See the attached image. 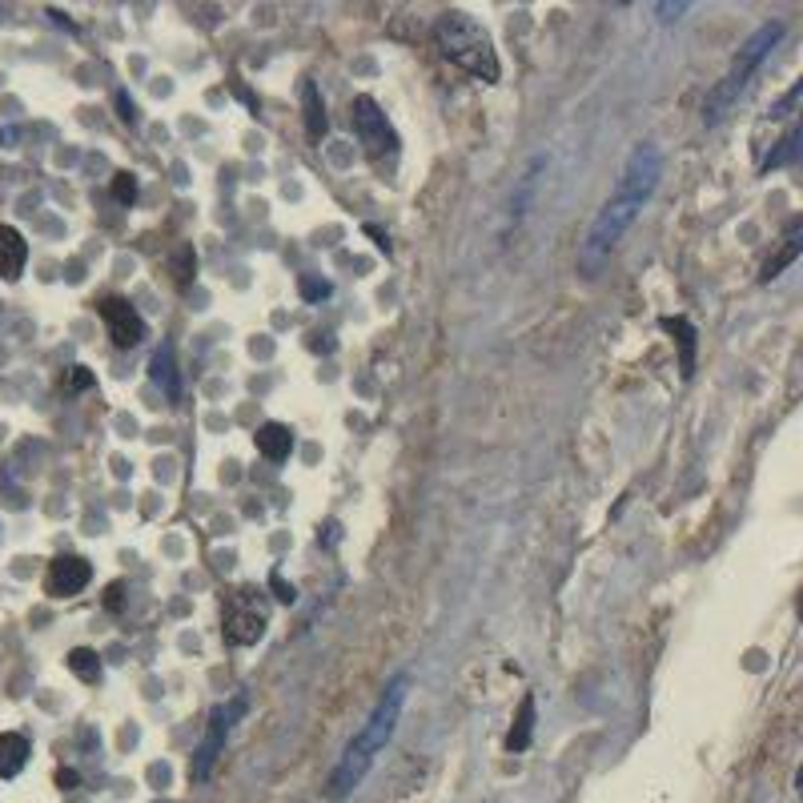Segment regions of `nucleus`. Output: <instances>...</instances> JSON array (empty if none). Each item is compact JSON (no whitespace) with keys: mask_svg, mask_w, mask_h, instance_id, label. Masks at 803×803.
<instances>
[{"mask_svg":"<svg viewBox=\"0 0 803 803\" xmlns=\"http://www.w3.org/2000/svg\"><path fill=\"white\" fill-rule=\"evenodd\" d=\"M659 177H663V149L659 145H634L627 165H623V173H619V185H614V193L603 201L599 218L591 221L583 249H578V266H583L586 274H595V269L614 254V246L623 241V233L634 226L639 209L651 201Z\"/></svg>","mask_w":803,"mask_h":803,"instance_id":"f257e3e1","label":"nucleus"},{"mask_svg":"<svg viewBox=\"0 0 803 803\" xmlns=\"http://www.w3.org/2000/svg\"><path fill=\"white\" fill-rule=\"evenodd\" d=\"M406 691H410V675H394V679H390V687L382 691V699L373 703V711H370L366 723H362V731L353 735L350 743H345L338 768H334L330 783H325V796H330L334 803H342V799L350 796V791L370 775L373 759H378L382 747L390 743V735H394V727H398V719H402V707H406Z\"/></svg>","mask_w":803,"mask_h":803,"instance_id":"f03ea898","label":"nucleus"},{"mask_svg":"<svg viewBox=\"0 0 803 803\" xmlns=\"http://www.w3.org/2000/svg\"><path fill=\"white\" fill-rule=\"evenodd\" d=\"M434 44L446 61L459 64L462 73H470L474 81H482V85H494V81H498V73H502L498 53H494L490 33L482 29L474 16L442 13L434 24Z\"/></svg>","mask_w":803,"mask_h":803,"instance_id":"7ed1b4c3","label":"nucleus"},{"mask_svg":"<svg viewBox=\"0 0 803 803\" xmlns=\"http://www.w3.org/2000/svg\"><path fill=\"white\" fill-rule=\"evenodd\" d=\"M783 41V24L779 21H771V24H759L755 29V36L740 49V57L731 61V69H727V77L719 81V85L711 89V97H707V105H703V117H707V125H715V121H723L727 117V109L735 105V101L747 92V85H751V77L759 73V64L768 61V53L775 49V44Z\"/></svg>","mask_w":803,"mask_h":803,"instance_id":"20e7f679","label":"nucleus"},{"mask_svg":"<svg viewBox=\"0 0 803 803\" xmlns=\"http://www.w3.org/2000/svg\"><path fill=\"white\" fill-rule=\"evenodd\" d=\"M350 121H353V133H358V141L366 145L370 157L398 153V133H394V125L386 121V113L378 109L373 97H353Z\"/></svg>","mask_w":803,"mask_h":803,"instance_id":"39448f33","label":"nucleus"},{"mask_svg":"<svg viewBox=\"0 0 803 803\" xmlns=\"http://www.w3.org/2000/svg\"><path fill=\"white\" fill-rule=\"evenodd\" d=\"M246 715V699H229V703H221V707H213V715H209V731H205V740H201V747H198V759H193V768H189V775L193 779H205L209 775V768H213V759H218V751L226 747V740H229V731H233V723Z\"/></svg>","mask_w":803,"mask_h":803,"instance_id":"423d86ee","label":"nucleus"},{"mask_svg":"<svg viewBox=\"0 0 803 803\" xmlns=\"http://www.w3.org/2000/svg\"><path fill=\"white\" fill-rule=\"evenodd\" d=\"M97 310H101V317H105V330H109V338H113L117 350H133V345H141L145 322L125 297H105Z\"/></svg>","mask_w":803,"mask_h":803,"instance_id":"0eeeda50","label":"nucleus"},{"mask_svg":"<svg viewBox=\"0 0 803 803\" xmlns=\"http://www.w3.org/2000/svg\"><path fill=\"white\" fill-rule=\"evenodd\" d=\"M89 578H92V566L85 563V558L61 555L57 563L49 566V578H44V586H49V595H57V599H69V595H81V591H85Z\"/></svg>","mask_w":803,"mask_h":803,"instance_id":"6e6552de","label":"nucleus"},{"mask_svg":"<svg viewBox=\"0 0 803 803\" xmlns=\"http://www.w3.org/2000/svg\"><path fill=\"white\" fill-rule=\"evenodd\" d=\"M266 634V614L257 606H246V603H233L229 614H226V639L233 647H249Z\"/></svg>","mask_w":803,"mask_h":803,"instance_id":"1a4fd4ad","label":"nucleus"},{"mask_svg":"<svg viewBox=\"0 0 803 803\" xmlns=\"http://www.w3.org/2000/svg\"><path fill=\"white\" fill-rule=\"evenodd\" d=\"M24 261H29V241H24L13 226H0V277L16 282L21 269H24Z\"/></svg>","mask_w":803,"mask_h":803,"instance_id":"9d476101","label":"nucleus"},{"mask_svg":"<svg viewBox=\"0 0 803 803\" xmlns=\"http://www.w3.org/2000/svg\"><path fill=\"white\" fill-rule=\"evenodd\" d=\"M257 450L266 454L269 462H285L289 454H294V434H289V426L266 422V426L257 431Z\"/></svg>","mask_w":803,"mask_h":803,"instance_id":"9b49d317","label":"nucleus"},{"mask_svg":"<svg viewBox=\"0 0 803 803\" xmlns=\"http://www.w3.org/2000/svg\"><path fill=\"white\" fill-rule=\"evenodd\" d=\"M24 763H29V740L16 735V731H5V735H0V779L21 775Z\"/></svg>","mask_w":803,"mask_h":803,"instance_id":"f8f14e48","label":"nucleus"},{"mask_svg":"<svg viewBox=\"0 0 803 803\" xmlns=\"http://www.w3.org/2000/svg\"><path fill=\"white\" fill-rule=\"evenodd\" d=\"M302 109H305V133H310V141H322L325 129H330V117H325L322 92H317L314 81H302Z\"/></svg>","mask_w":803,"mask_h":803,"instance_id":"ddd939ff","label":"nucleus"},{"mask_svg":"<svg viewBox=\"0 0 803 803\" xmlns=\"http://www.w3.org/2000/svg\"><path fill=\"white\" fill-rule=\"evenodd\" d=\"M153 382L165 390V398H181V378H177V366H173V345H161V350L153 353Z\"/></svg>","mask_w":803,"mask_h":803,"instance_id":"4468645a","label":"nucleus"},{"mask_svg":"<svg viewBox=\"0 0 803 803\" xmlns=\"http://www.w3.org/2000/svg\"><path fill=\"white\" fill-rule=\"evenodd\" d=\"M663 330L675 334L679 350H683V378L695 373V330H691L687 317H663Z\"/></svg>","mask_w":803,"mask_h":803,"instance_id":"2eb2a0df","label":"nucleus"},{"mask_svg":"<svg viewBox=\"0 0 803 803\" xmlns=\"http://www.w3.org/2000/svg\"><path fill=\"white\" fill-rule=\"evenodd\" d=\"M530 731H535V695H527L518 703V719H515V727H510V735H507L510 751H527V747H530Z\"/></svg>","mask_w":803,"mask_h":803,"instance_id":"dca6fc26","label":"nucleus"},{"mask_svg":"<svg viewBox=\"0 0 803 803\" xmlns=\"http://www.w3.org/2000/svg\"><path fill=\"white\" fill-rule=\"evenodd\" d=\"M796 257H799V221H791L788 237H783V249L768 261V266H763V282H775V277H779Z\"/></svg>","mask_w":803,"mask_h":803,"instance_id":"f3484780","label":"nucleus"},{"mask_svg":"<svg viewBox=\"0 0 803 803\" xmlns=\"http://www.w3.org/2000/svg\"><path fill=\"white\" fill-rule=\"evenodd\" d=\"M69 671H73V675H81L85 683H92V679L101 675V659H97V651H89V647L69 651Z\"/></svg>","mask_w":803,"mask_h":803,"instance_id":"a211bd4d","label":"nucleus"},{"mask_svg":"<svg viewBox=\"0 0 803 803\" xmlns=\"http://www.w3.org/2000/svg\"><path fill=\"white\" fill-rule=\"evenodd\" d=\"M799 137H803L799 129H791V133L779 141V149H775L768 161H763V169H779V165H791V161H796V153H799Z\"/></svg>","mask_w":803,"mask_h":803,"instance_id":"6ab92c4d","label":"nucleus"},{"mask_svg":"<svg viewBox=\"0 0 803 803\" xmlns=\"http://www.w3.org/2000/svg\"><path fill=\"white\" fill-rule=\"evenodd\" d=\"M113 198L121 205H133L137 201V177L133 173H117L113 177Z\"/></svg>","mask_w":803,"mask_h":803,"instance_id":"aec40b11","label":"nucleus"},{"mask_svg":"<svg viewBox=\"0 0 803 803\" xmlns=\"http://www.w3.org/2000/svg\"><path fill=\"white\" fill-rule=\"evenodd\" d=\"M330 294V282H317V277H302V297H310V302H317V297Z\"/></svg>","mask_w":803,"mask_h":803,"instance_id":"412c9836","label":"nucleus"},{"mask_svg":"<svg viewBox=\"0 0 803 803\" xmlns=\"http://www.w3.org/2000/svg\"><path fill=\"white\" fill-rule=\"evenodd\" d=\"M269 583H274V591H277V603H294V599H297L294 583H285L282 575H274V578H269Z\"/></svg>","mask_w":803,"mask_h":803,"instance_id":"4be33fe9","label":"nucleus"},{"mask_svg":"<svg viewBox=\"0 0 803 803\" xmlns=\"http://www.w3.org/2000/svg\"><path fill=\"white\" fill-rule=\"evenodd\" d=\"M89 382H92V373H89L85 366H73V378H69V386H73V390H85Z\"/></svg>","mask_w":803,"mask_h":803,"instance_id":"5701e85b","label":"nucleus"},{"mask_svg":"<svg viewBox=\"0 0 803 803\" xmlns=\"http://www.w3.org/2000/svg\"><path fill=\"white\" fill-rule=\"evenodd\" d=\"M687 8H691V5H659L655 13H663V21H675L679 13H687Z\"/></svg>","mask_w":803,"mask_h":803,"instance_id":"b1692460","label":"nucleus"},{"mask_svg":"<svg viewBox=\"0 0 803 803\" xmlns=\"http://www.w3.org/2000/svg\"><path fill=\"white\" fill-rule=\"evenodd\" d=\"M796 101H799V85H796V89H791V92H788V97H783V101H779V109H775V113H771V117H783V113H788V109H791V105H796Z\"/></svg>","mask_w":803,"mask_h":803,"instance_id":"393cba45","label":"nucleus"},{"mask_svg":"<svg viewBox=\"0 0 803 803\" xmlns=\"http://www.w3.org/2000/svg\"><path fill=\"white\" fill-rule=\"evenodd\" d=\"M117 105H121V117H125V121H133V101H129L125 92H121V97H117Z\"/></svg>","mask_w":803,"mask_h":803,"instance_id":"a878e982","label":"nucleus"},{"mask_svg":"<svg viewBox=\"0 0 803 803\" xmlns=\"http://www.w3.org/2000/svg\"><path fill=\"white\" fill-rule=\"evenodd\" d=\"M57 783L61 788H73V783H77V771H57Z\"/></svg>","mask_w":803,"mask_h":803,"instance_id":"bb28decb","label":"nucleus"}]
</instances>
